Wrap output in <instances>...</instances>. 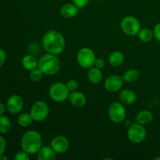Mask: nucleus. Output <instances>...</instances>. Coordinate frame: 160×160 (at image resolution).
<instances>
[{"label":"nucleus","mask_w":160,"mask_h":160,"mask_svg":"<svg viewBox=\"0 0 160 160\" xmlns=\"http://www.w3.org/2000/svg\"><path fill=\"white\" fill-rule=\"evenodd\" d=\"M42 45L47 53L59 55L63 52L66 41L60 32L55 30L48 31L42 38Z\"/></svg>","instance_id":"obj_1"},{"label":"nucleus","mask_w":160,"mask_h":160,"mask_svg":"<svg viewBox=\"0 0 160 160\" xmlns=\"http://www.w3.org/2000/svg\"><path fill=\"white\" fill-rule=\"evenodd\" d=\"M22 150L29 155L37 154L42 147L41 134L36 131H28L23 134L20 142Z\"/></svg>","instance_id":"obj_2"},{"label":"nucleus","mask_w":160,"mask_h":160,"mask_svg":"<svg viewBox=\"0 0 160 160\" xmlns=\"http://www.w3.org/2000/svg\"><path fill=\"white\" fill-rule=\"evenodd\" d=\"M60 67V61L56 55L47 53L39 59L38 68L45 75L52 76L59 71Z\"/></svg>","instance_id":"obj_3"},{"label":"nucleus","mask_w":160,"mask_h":160,"mask_svg":"<svg viewBox=\"0 0 160 160\" xmlns=\"http://www.w3.org/2000/svg\"><path fill=\"white\" fill-rule=\"evenodd\" d=\"M120 28L125 34L129 36L138 35L142 29L141 23L138 19L133 16H127L123 17L120 22Z\"/></svg>","instance_id":"obj_4"},{"label":"nucleus","mask_w":160,"mask_h":160,"mask_svg":"<svg viewBox=\"0 0 160 160\" xmlns=\"http://www.w3.org/2000/svg\"><path fill=\"white\" fill-rule=\"evenodd\" d=\"M48 93H49L50 98L53 101L56 102H62L68 99L70 92L65 84L61 82H56L53 83L50 86Z\"/></svg>","instance_id":"obj_5"},{"label":"nucleus","mask_w":160,"mask_h":160,"mask_svg":"<svg viewBox=\"0 0 160 160\" xmlns=\"http://www.w3.org/2000/svg\"><path fill=\"white\" fill-rule=\"evenodd\" d=\"M128 138L131 143L141 144L145 140L147 136V131L144 125L138 123L130 125L127 132Z\"/></svg>","instance_id":"obj_6"},{"label":"nucleus","mask_w":160,"mask_h":160,"mask_svg":"<svg viewBox=\"0 0 160 160\" xmlns=\"http://www.w3.org/2000/svg\"><path fill=\"white\" fill-rule=\"evenodd\" d=\"M95 56L93 50L88 47H84L79 50L77 55V61L80 67L84 69H90L95 65Z\"/></svg>","instance_id":"obj_7"},{"label":"nucleus","mask_w":160,"mask_h":160,"mask_svg":"<svg viewBox=\"0 0 160 160\" xmlns=\"http://www.w3.org/2000/svg\"><path fill=\"white\" fill-rule=\"evenodd\" d=\"M30 113L34 121H43L48 117L49 106L45 101L38 100V101L35 102L31 106Z\"/></svg>","instance_id":"obj_8"},{"label":"nucleus","mask_w":160,"mask_h":160,"mask_svg":"<svg viewBox=\"0 0 160 160\" xmlns=\"http://www.w3.org/2000/svg\"><path fill=\"white\" fill-rule=\"evenodd\" d=\"M108 114L112 122L115 123H122L124 121L127 114L124 105L122 102H114L109 106Z\"/></svg>","instance_id":"obj_9"},{"label":"nucleus","mask_w":160,"mask_h":160,"mask_svg":"<svg viewBox=\"0 0 160 160\" xmlns=\"http://www.w3.org/2000/svg\"><path fill=\"white\" fill-rule=\"evenodd\" d=\"M123 78L118 75H110L106 79L104 83V87L109 92H117L121 90L123 85Z\"/></svg>","instance_id":"obj_10"},{"label":"nucleus","mask_w":160,"mask_h":160,"mask_svg":"<svg viewBox=\"0 0 160 160\" xmlns=\"http://www.w3.org/2000/svg\"><path fill=\"white\" fill-rule=\"evenodd\" d=\"M51 147L57 154H62L68 151L70 142L65 136L57 135L52 139Z\"/></svg>","instance_id":"obj_11"},{"label":"nucleus","mask_w":160,"mask_h":160,"mask_svg":"<svg viewBox=\"0 0 160 160\" xmlns=\"http://www.w3.org/2000/svg\"><path fill=\"white\" fill-rule=\"evenodd\" d=\"M6 109L10 113L18 114L21 112L23 107V100L20 95H12L6 102Z\"/></svg>","instance_id":"obj_12"},{"label":"nucleus","mask_w":160,"mask_h":160,"mask_svg":"<svg viewBox=\"0 0 160 160\" xmlns=\"http://www.w3.org/2000/svg\"><path fill=\"white\" fill-rule=\"evenodd\" d=\"M79 8L75 6L73 2L72 3H66L61 6L59 9V13L64 18L70 19L73 18L78 14Z\"/></svg>","instance_id":"obj_13"},{"label":"nucleus","mask_w":160,"mask_h":160,"mask_svg":"<svg viewBox=\"0 0 160 160\" xmlns=\"http://www.w3.org/2000/svg\"><path fill=\"white\" fill-rule=\"evenodd\" d=\"M69 101L71 103L72 106H75L77 108H81L85 106L87 102V98L85 95L80 92H72L69 95Z\"/></svg>","instance_id":"obj_14"},{"label":"nucleus","mask_w":160,"mask_h":160,"mask_svg":"<svg viewBox=\"0 0 160 160\" xmlns=\"http://www.w3.org/2000/svg\"><path fill=\"white\" fill-rule=\"evenodd\" d=\"M119 98L124 105H133L137 100V95L134 91L131 89H123L119 93Z\"/></svg>","instance_id":"obj_15"},{"label":"nucleus","mask_w":160,"mask_h":160,"mask_svg":"<svg viewBox=\"0 0 160 160\" xmlns=\"http://www.w3.org/2000/svg\"><path fill=\"white\" fill-rule=\"evenodd\" d=\"M21 64L25 70L31 71V70L38 68V60L33 54H28L22 58Z\"/></svg>","instance_id":"obj_16"},{"label":"nucleus","mask_w":160,"mask_h":160,"mask_svg":"<svg viewBox=\"0 0 160 160\" xmlns=\"http://www.w3.org/2000/svg\"><path fill=\"white\" fill-rule=\"evenodd\" d=\"M37 154L39 160H55L56 159V152L51 146L42 147Z\"/></svg>","instance_id":"obj_17"},{"label":"nucleus","mask_w":160,"mask_h":160,"mask_svg":"<svg viewBox=\"0 0 160 160\" xmlns=\"http://www.w3.org/2000/svg\"><path fill=\"white\" fill-rule=\"evenodd\" d=\"M88 79L92 84H98L101 83L103 79V74L101 71V69H98L95 67H92V68L89 69L88 72Z\"/></svg>","instance_id":"obj_18"},{"label":"nucleus","mask_w":160,"mask_h":160,"mask_svg":"<svg viewBox=\"0 0 160 160\" xmlns=\"http://www.w3.org/2000/svg\"><path fill=\"white\" fill-rule=\"evenodd\" d=\"M124 62V55L120 51L112 52L109 56V62L112 67H120Z\"/></svg>","instance_id":"obj_19"},{"label":"nucleus","mask_w":160,"mask_h":160,"mask_svg":"<svg viewBox=\"0 0 160 160\" xmlns=\"http://www.w3.org/2000/svg\"><path fill=\"white\" fill-rule=\"evenodd\" d=\"M152 119V113L148 110H142L137 114L135 117L136 122L144 126L151 123Z\"/></svg>","instance_id":"obj_20"},{"label":"nucleus","mask_w":160,"mask_h":160,"mask_svg":"<svg viewBox=\"0 0 160 160\" xmlns=\"http://www.w3.org/2000/svg\"><path fill=\"white\" fill-rule=\"evenodd\" d=\"M139 77H140V74H139L138 70H136V69H130L123 73L122 78L125 82L133 83L138 81Z\"/></svg>","instance_id":"obj_21"},{"label":"nucleus","mask_w":160,"mask_h":160,"mask_svg":"<svg viewBox=\"0 0 160 160\" xmlns=\"http://www.w3.org/2000/svg\"><path fill=\"white\" fill-rule=\"evenodd\" d=\"M138 36L139 40L147 43L152 40V38H154V34H153V31H152L149 28H145L140 30Z\"/></svg>","instance_id":"obj_22"},{"label":"nucleus","mask_w":160,"mask_h":160,"mask_svg":"<svg viewBox=\"0 0 160 160\" xmlns=\"http://www.w3.org/2000/svg\"><path fill=\"white\" fill-rule=\"evenodd\" d=\"M12 128L11 121L6 116H0V133L2 134H6L9 132Z\"/></svg>","instance_id":"obj_23"},{"label":"nucleus","mask_w":160,"mask_h":160,"mask_svg":"<svg viewBox=\"0 0 160 160\" xmlns=\"http://www.w3.org/2000/svg\"><path fill=\"white\" fill-rule=\"evenodd\" d=\"M33 120H33L31 113H28V112H23L17 118V122H18L19 125L23 127V128L30 126L32 123Z\"/></svg>","instance_id":"obj_24"},{"label":"nucleus","mask_w":160,"mask_h":160,"mask_svg":"<svg viewBox=\"0 0 160 160\" xmlns=\"http://www.w3.org/2000/svg\"><path fill=\"white\" fill-rule=\"evenodd\" d=\"M43 75L44 73L38 68H36L34 70H31L29 78L31 79V81H32L33 82H38V81H40L42 79Z\"/></svg>","instance_id":"obj_25"},{"label":"nucleus","mask_w":160,"mask_h":160,"mask_svg":"<svg viewBox=\"0 0 160 160\" xmlns=\"http://www.w3.org/2000/svg\"><path fill=\"white\" fill-rule=\"evenodd\" d=\"M14 159L16 160H29L30 159V155L27 153L26 152L23 150H20L16 153Z\"/></svg>","instance_id":"obj_26"},{"label":"nucleus","mask_w":160,"mask_h":160,"mask_svg":"<svg viewBox=\"0 0 160 160\" xmlns=\"http://www.w3.org/2000/svg\"><path fill=\"white\" fill-rule=\"evenodd\" d=\"M66 85H67V88H68V90L70 91V92H72L78 90V85H79V84H78V82L76 81V80L71 79L70 80V81H67Z\"/></svg>","instance_id":"obj_27"},{"label":"nucleus","mask_w":160,"mask_h":160,"mask_svg":"<svg viewBox=\"0 0 160 160\" xmlns=\"http://www.w3.org/2000/svg\"><path fill=\"white\" fill-rule=\"evenodd\" d=\"M90 0H72V2L78 6L79 9H82V8L88 6Z\"/></svg>","instance_id":"obj_28"},{"label":"nucleus","mask_w":160,"mask_h":160,"mask_svg":"<svg viewBox=\"0 0 160 160\" xmlns=\"http://www.w3.org/2000/svg\"><path fill=\"white\" fill-rule=\"evenodd\" d=\"M153 34H154L155 38L160 42V22L155 25L153 28Z\"/></svg>","instance_id":"obj_29"},{"label":"nucleus","mask_w":160,"mask_h":160,"mask_svg":"<svg viewBox=\"0 0 160 160\" xmlns=\"http://www.w3.org/2000/svg\"><path fill=\"white\" fill-rule=\"evenodd\" d=\"M105 66H106V62H105L104 59H102V58H98V59L96 58L94 67H97V68L98 69H101L102 70V68H104Z\"/></svg>","instance_id":"obj_30"},{"label":"nucleus","mask_w":160,"mask_h":160,"mask_svg":"<svg viewBox=\"0 0 160 160\" xmlns=\"http://www.w3.org/2000/svg\"><path fill=\"white\" fill-rule=\"evenodd\" d=\"M6 148V142L5 138L0 136V156L4 154Z\"/></svg>","instance_id":"obj_31"},{"label":"nucleus","mask_w":160,"mask_h":160,"mask_svg":"<svg viewBox=\"0 0 160 160\" xmlns=\"http://www.w3.org/2000/svg\"><path fill=\"white\" fill-rule=\"evenodd\" d=\"M6 60V53L3 49L0 48V67H2Z\"/></svg>","instance_id":"obj_32"},{"label":"nucleus","mask_w":160,"mask_h":160,"mask_svg":"<svg viewBox=\"0 0 160 160\" xmlns=\"http://www.w3.org/2000/svg\"><path fill=\"white\" fill-rule=\"evenodd\" d=\"M6 106H5L4 104H2V103L0 102V116L1 115H4L5 112H6Z\"/></svg>","instance_id":"obj_33"},{"label":"nucleus","mask_w":160,"mask_h":160,"mask_svg":"<svg viewBox=\"0 0 160 160\" xmlns=\"http://www.w3.org/2000/svg\"><path fill=\"white\" fill-rule=\"evenodd\" d=\"M8 159V157L7 156H5L4 154L2 155L1 156H0V160H7Z\"/></svg>","instance_id":"obj_34"},{"label":"nucleus","mask_w":160,"mask_h":160,"mask_svg":"<svg viewBox=\"0 0 160 160\" xmlns=\"http://www.w3.org/2000/svg\"><path fill=\"white\" fill-rule=\"evenodd\" d=\"M154 160H160V156H159V157H156Z\"/></svg>","instance_id":"obj_35"}]
</instances>
